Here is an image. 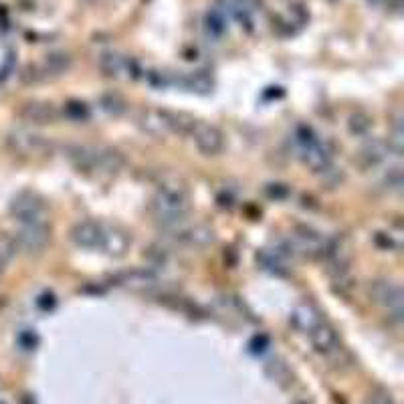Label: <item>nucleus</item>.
<instances>
[{
    "instance_id": "obj_1",
    "label": "nucleus",
    "mask_w": 404,
    "mask_h": 404,
    "mask_svg": "<svg viewBox=\"0 0 404 404\" xmlns=\"http://www.w3.org/2000/svg\"><path fill=\"white\" fill-rule=\"evenodd\" d=\"M136 122H138V126L142 127V132H146L148 136L166 138V136H170V134L188 136L196 119L186 114H176V112H168V110L146 107V110H139Z\"/></svg>"
},
{
    "instance_id": "obj_2",
    "label": "nucleus",
    "mask_w": 404,
    "mask_h": 404,
    "mask_svg": "<svg viewBox=\"0 0 404 404\" xmlns=\"http://www.w3.org/2000/svg\"><path fill=\"white\" fill-rule=\"evenodd\" d=\"M152 208L156 218L162 220L166 227H180L188 213V192L178 184L166 182L156 192Z\"/></svg>"
},
{
    "instance_id": "obj_3",
    "label": "nucleus",
    "mask_w": 404,
    "mask_h": 404,
    "mask_svg": "<svg viewBox=\"0 0 404 404\" xmlns=\"http://www.w3.org/2000/svg\"><path fill=\"white\" fill-rule=\"evenodd\" d=\"M71 162L75 164L77 170L89 174H115L126 164L119 152L89 146H79L71 152Z\"/></svg>"
},
{
    "instance_id": "obj_4",
    "label": "nucleus",
    "mask_w": 404,
    "mask_h": 404,
    "mask_svg": "<svg viewBox=\"0 0 404 404\" xmlns=\"http://www.w3.org/2000/svg\"><path fill=\"white\" fill-rule=\"evenodd\" d=\"M303 164L309 166L317 174H326L331 170V152L326 144L312 136L309 129H303V136L297 138Z\"/></svg>"
},
{
    "instance_id": "obj_5",
    "label": "nucleus",
    "mask_w": 404,
    "mask_h": 404,
    "mask_svg": "<svg viewBox=\"0 0 404 404\" xmlns=\"http://www.w3.org/2000/svg\"><path fill=\"white\" fill-rule=\"evenodd\" d=\"M9 148L25 158H33V156H43L51 150V142L41 134H35L31 129H16L13 134H9L6 138Z\"/></svg>"
},
{
    "instance_id": "obj_6",
    "label": "nucleus",
    "mask_w": 404,
    "mask_h": 404,
    "mask_svg": "<svg viewBox=\"0 0 404 404\" xmlns=\"http://www.w3.org/2000/svg\"><path fill=\"white\" fill-rule=\"evenodd\" d=\"M188 138L196 144V148L204 154V156H216L225 148V136L218 127L211 126V124H202V122H194V126L190 129Z\"/></svg>"
},
{
    "instance_id": "obj_7",
    "label": "nucleus",
    "mask_w": 404,
    "mask_h": 404,
    "mask_svg": "<svg viewBox=\"0 0 404 404\" xmlns=\"http://www.w3.org/2000/svg\"><path fill=\"white\" fill-rule=\"evenodd\" d=\"M370 295L390 316H403L404 295L398 283H394V281H374V285L370 287Z\"/></svg>"
},
{
    "instance_id": "obj_8",
    "label": "nucleus",
    "mask_w": 404,
    "mask_h": 404,
    "mask_svg": "<svg viewBox=\"0 0 404 404\" xmlns=\"http://www.w3.org/2000/svg\"><path fill=\"white\" fill-rule=\"evenodd\" d=\"M45 202L38 198L33 192H23L18 194L11 204V213L21 225L28 223H43L45 220Z\"/></svg>"
},
{
    "instance_id": "obj_9",
    "label": "nucleus",
    "mask_w": 404,
    "mask_h": 404,
    "mask_svg": "<svg viewBox=\"0 0 404 404\" xmlns=\"http://www.w3.org/2000/svg\"><path fill=\"white\" fill-rule=\"evenodd\" d=\"M105 233H107V225H101L95 220H81L71 228V240L81 249L95 251V249H103Z\"/></svg>"
},
{
    "instance_id": "obj_10",
    "label": "nucleus",
    "mask_w": 404,
    "mask_h": 404,
    "mask_svg": "<svg viewBox=\"0 0 404 404\" xmlns=\"http://www.w3.org/2000/svg\"><path fill=\"white\" fill-rule=\"evenodd\" d=\"M16 239V245H18V251L25 253H41L47 243H49L51 235L49 228L43 223H28V225H23L21 230L14 235Z\"/></svg>"
},
{
    "instance_id": "obj_11",
    "label": "nucleus",
    "mask_w": 404,
    "mask_h": 404,
    "mask_svg": "<svg viewBox=\"0 0 404 404\" xmlns=\"http://www.w3.org/2000/svg\"><path fill=\"white\" fill-rule=\"evenodd\" d=\"M293 243H295V247L299 249V251L307 253V255H326L329 251V245L328 239L316 230L314 227H307V225H303V227H297L293 230Z\"/></svg>"
},
{
    "instance_id": "obj_12",
    "label": "nucleus",
    "mask_w": 404,
    "mask_h": 404,
    "mask_svg": "<svg viewBox=\"0 0 404 404\" xmlns=\"http://www.w3.org/2000/svg\"><path fill=\"white\" fill-rule=\"evenodd\" d=\"M309 340L314 344V350L326 358H336L341 354V344L338 334L334 331L331 326H328L326 321H321L312 334H309Z\"/></svg>"
},
{
    "instance_id": "obj_13",
    "label": "nucleus",
    "mask_w": 404,
    "mask_h": 404,
    "mask_svg": "<svg viewBox=\"0 0 404 404\" xmlns=\"http://www.w3.org/2000/svg\"><path fill=\"white\" fill-rule=\"evenodd\" d=\"M101 71L107 77H115V79H124V77L134 75V61L115 51H107L100 57Z\"/></svg>"
},
{
    "instance_id": "obj_14",
    "label": "nucleus",
    "mask_w": 404,
    "mask_h": 404,
    "mask_svg": "<svg viewBox=\"0 0 404 404\" xmlns=\"http://www.w3.org/2000/svg\"><path fill=\"white\" fill-rule=\"evenodd\" d=\"M321 321H324V319H321L319 312H317L312 303H299V305L291 312V326L297 329V331L305 334V336H309Z\"/></svg>"
},
{
    "instance_id": "obj_15",
    "label": "nucleus",
    "mask_w": 404,
    "mask_h": 404,
    "mask_svg": "<svg viewBox=\"0 0 404 404\" xmlns=\"http://www.w3.org/2000/svg\"><path fill=\"white\" fill-rule=\"evenodd\" d=\"M21 115L35 126H45V124H53L59 112L53 103H47V101H28L23 105Z\"/></svg>"
},
{
    "instance_id": "obj_16",
    "label": "nucleus",
    "mask_w": 404,
    "mask_h": 404,
    "mask_svg": "<svg viewBox=\"0 0 404 404\" xmlns=\"http://www.w3.org/2000/svg\"><path fill=\"white\" fill-rule=\"evenodd\" d=\"M388 152H390V144L386 146L380 139L368 142L366 146L362 148V152H360V162L366 168H376V166L384 164L388 160Z\"/></svg>"
},
{
    "instance_id": "obj_17",
    "label": "nucleus",
    "mask_w": 404,
    "mask_h": 404,
    "mask_svg": "<svg viewBox=\"0 0 404 404\" xmlns=\"http://www.w3.org/2000/svg\"><path fill=\"white\" fill-rule=\"evenodd\" d=\"M178 239L182 240L184 245H188V247H196V249H201V247H206L208 243H213V230L206 227H201V225H196V227H180L178 230Z\"/></svg>"
},
{
    "instance_id": "obj_18",
    "label": "nucleus",
    "mask_w": 404,
    "mask_h": 404,
    "mask_svg": "<svg viewBox=\"0 0 404 404\" xmlns=\"http://www.w3.org/2000/svg\"><path fill=\"white\" fill-rule=\"evenodd\" d=\"M374 240L384 251H400L403 249V230L400 228H384L376 233Z\"/></svg>"
},
{
    "instance_id": "obj_19",
    "label": "nucleus",
    "mask_w": 404,
    "mask_h": 404,
    "mask_svg": "<svg viewBox=\"0 0 404 404\" xmlns=\"http://www.w3.org/2000/svg\"><path fill=\"white\" fill-rule=\"evenodd\" d=\"M69 57L65 53H53L43 65V77H57L69 69Z\"/></svg>"
},
{
    "instance_id": "obj_20",
    "label": "nucleus",
    "mask_w": 404,
    "mask_h": 404,
    "mask_svg": "<svg viewBox=\"0 0 404 404\" xmlns=\"http://www.w3.org/2000/svg\"><path fill=\"white\" fill-rule=\"evenodd\" d=\"M227 11L223 9H211V13L206 14V31L213 37H220L227 31Z\"/></svg>"
},
{
    "instance_id": "obj_21",
    "label": "nucleus",
    "mask_w": 404,
    "mask_h": 404,
    "mask_svg": "<svg viewBox=\"0 0 404 404\" xmlns=\"http://www.w3.org/2000/svg\"><path fill=\"white\" fill-rule=\"evenodd\" d=\"M348 126H350V132H352L354 136H366L368 132H370V127H372V122H370V117L366 114L358 112V114H354L350 117Z\"/></svg>"
},
{
    "instance_id": "obj_22",
    "label": "nucleus",
    "mask_w": 404,
    "mask_h": 404,
    "mask_svg": "<svg viewBox=\"0 0 404 404\" xmlns=\"http://www.w3.org/2000/svg\"><path fill=\"white\" fill-rule=\"evenodd\" d=\"M101 105H103V110L105 112H110V114H122L124 110H126V103L119 100L117 95H105L103 100H101Z\"/></svg>"
},
{
    "instance_id": "obj_23",
    "label": "nucleus",
    "mask_w": 404,
    "mask_h": 404,
    "mask_svg": "<svg viewBox=\"0 0 404 404\" xmlns=\"http://www.w3.org/2000/svg\"><path fill=\"white\" fill-rule=\"evenodd\" d=\"M67 115H69L71 119L81 122V119H87L89 112L83 103H69V105H67Z\"/></svg>"
},
{
    "instance_id": "obj_24",
    "label": "nucleus",
    "mask_w": 404,
    "mask_h": 404,
    "mask_svg": "<svg viewBox=\"0 0 404 404\" xmlns=\"http://www.w3.org/2000/svg\"><path fill=\"white\" fill-rule=\"evenodd\" d=\"M368 404H398L394 398H392L390 392H384V390H376L370 394V398H368Z\"/></svg>"
},
{
    "instance_id": "obj_25",
    "label": "nucleus",
    "mask_w": 404,
    "mask_h": 404,
    "mask_svg": "<svg viewBox=\"0 0 404 404\" xmlns=\"http://www.w3.org/2000/svg\"><path fill=\"white\" fill-rule=\"evenodd\" d=\"M269 372H271V376H273V380H277V382H281V378L285 376H289V370L285 368V364L283 362H269Z\"/></svg>"
}]
</instances>
